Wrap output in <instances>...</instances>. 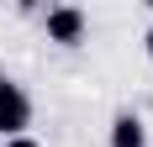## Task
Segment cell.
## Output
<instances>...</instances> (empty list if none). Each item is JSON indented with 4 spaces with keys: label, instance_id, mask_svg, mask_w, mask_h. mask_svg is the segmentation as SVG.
I'll list each match as a JSON object with an SVG mask.
<instances>
[{
    "label": "cell",
    "instance_id": "obj_1",
    "mask_svg": "<svg viewBox=\"0 0 153 147\" xmlns=\"http://www.w3.org/2000/svg\"><path fill=\"white\" fill-rule=\"evenodd\" d=\"M27 121H32V105H27V95H21V84L0 79V137H5V142L21 137V132H27Z\"/></svg>",
    "mask_w": 153,
    "mask_h": 147
},
{
    "label": "cell",
    "instance_id": "obj_2",
    "mask_svg": "<svg viewBox=\"0 0 153 147\" xmlns=\"http://www.w3.org/2000/svg\"><path fill=\"white\" fill-rule=\"evenodd\" d=\"M42 26H48V37H53V42L74 47L79 37H85V11H79V5H53V11L42 16Z\"/></svg>",
    "mask_w": 153,
    "mask_h": 147
},
{
    "label": "cell",
    "instance_id": "obj_3",
    "mask_svg": "<svg viewBox=\"0 0 153 147\" xmlns=\"http://www.w3.org/2000/svg\"><path fill=\"white\" fill-rule=\"evenodd\" d=\"M111 147H148L143 121H137V116H116V126H111Z\"/></svg>",
    "mask_w": 153,
    "mask_h": 147
},
{
    "label": "cell",
    "instance_id": "obj_4",
    "mask_svg": "<svg viewBox=\"0 0 153 147\" xmlns=\"http://www.w3.org/2000/svg\"><path fill=\"white\" fill-rule=\"evenodd\" d=\"M5 147H37V142H32V137H11Z\"/></svg>",
    "mask_w": 153,
    "mask_h": 147
},
{
    "label": "cell",
    "instance_id": "obj_5",
    "mask_svg": "<svg viewBox=\"0 0 153 147\" xmlns=\"http://www.w3.org/2000/svg\"><path fill=\"white\" fill-rule=\"evenodd\" d=\"M148 58H153V26H148Z\"/></svg>",
    "mask_w": 153,
    "mask_h": 147
}]
</instances>
